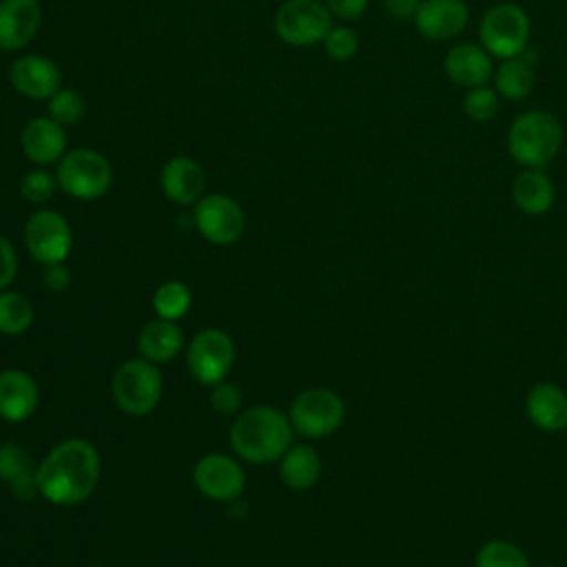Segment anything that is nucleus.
Wrapping results in <instances>:
<instances>
[{"instance_id": "nucleus-1", "label": "nucleus", "mask_w": 567, "mask_h": 567, "mask_svg": "<svg viewBox=\"0 0 567 567\" xmlns=\"http://www.w3.org/2000/svg\"><path fill=\"white\" fill-rule=\"evenodd\" d=\"M102 474L97 450L84 439L58 443L35 467L40 494L55 505H78L86 501Z\"/></svg>"}, {"instance_id": "nucleus-2", "label": "nucleus", "mask_w": 567, "mask_h": 567, "mask_svg": "<svg viewBox=\"0 0 567 567\" xmlns=\"http://www.w3.org/2000/svg\"><path fill=\"white\" fill-rule=\"evenodd\" d=\"M288 414L272 405H255L239 412L230 425V447L248 463H272L292 445Z\"/></svg>"}, {"instance_id": "nucleus-3", "label": "nucleus", "mask_w": 567, "mask_h": 567, "mask_svg": "<svg viewBox=\"0 0 567 567\" xmlns=\"http://www.w3.org/2000/svg\"><path fill=\"white\" fill-rule=\"evenodd\" d=\"M565 128L549 111H525L507 128V155L523 168H545L560 153Z\"/></svg>"}, {"instance_id": "nucleus-4", "label": "nucleus", "mask_w": 567, "mask_h": 567, "mask_svg": "<svg viewBox=\"0 0 567 567\" xmlns=\"http://www.w3.org/2000/svg\"><path fill=\"white\" fill-rule=\"evenodd\" d=\"M532 20L520 4L501 2L489 7L478 24V44L496 60L520 58L529 47Z\"/></svg>"}, {"instance_id": "nucleus-5", "label": "nucleus", "mask_w": 567, "mask_h": 567, "mask_svg": "<svg viewBox=\"0 0 567 567\" xmlns=\"http://www.w3.org/2000/svg\"><path fill=\"white\" fill-rule=\"evenodd\" d=\"M58 188L75 199H100L113 184L109 159L93 148H73L62 155L55 168Z\"/></svg>"}, {"instance_id": "nucleus-6", "label": "nucleus", "mask_w": 567, "mask_h": 567, "mask_svg": "<svg viewBox=\"0 0 567 567\" xmlns=\"http://www.w3.org/2000/svg\"><path fill=\"white\" fill-rule=\"evenodd\" d=\"M162 374L148 359L124 361L111 381L113 401L131 416L148 414L162 399Z\"/></svg>"}, {"instance_id": "nucleus-7", "label": "nucleus", "mask_w": 567, "mask_h": 567, "mask_svg": "<svg viewBox=\"0 0 567 567\" xmlns=\"http://www.w3.org/2000/svg\"><path fill=\"white\" fill-rule=\"evenodd\" d=\"M288 419L299 436L326 439L341 427L346 403L330 388H310L292 399Z\"/></svg>"}, {"instance_id": "nucleus-8", "label": "nucleus", "mask_w": 567, "mask_h": 567, "mask_svg": "<svg viewBox=\"0 0 567 567\" xmlns=\"http://www.w3.org/2000/svg\"><path fill=\"white\" fill-rule=\"evenodd\" d=\"M332 27V13L321 0H286L275 13V33L290 47L319 44Z\"/></svg>"}, {"instance_id": "nucleus-9", "label": "nucleus", "mask_w": 567, "mask_h": 567, "mask_svg": "<svg viewBox=\"0 0 567 567\" xmlns=\"http://www.w3.org/2000/svg\"><path fill=\"white\" fill-rule=\"evenodd\" d=\"M24 244L38 264H64L73 248V233L62 213L38 208L24 224Z\"/></svg>"}, {"instance_id": "nucleus-10", "label": "nucleus", "mask_w": 567, "mask_h": 567, "mask_svg": "<svg viewBox=\"0 0 567 567\" xmlns=\"http://www.w3.org/2000/svg\"><path fill=\"white\" fill-rule=\"evenodd\" d=\"M235 361L233 339L217 328H206L197 332L186 350V363L190 374L202 385H215L226 379Z\"/></svg>"}, {"instance_id": "nucleus-11", "label": "nucleus", "mask_w": 567, "mask_h": 567, "mask_svg": "<svg viewBox=\"0 0 567 567\" xmlns=\"http://www.w3.org/2000/svg\"><path fill=\"white\" fill-rule=\"evenodd\" d=\"M193 224L206 241L215 246H230L241 237L246 226V215H244V208L233 197L221 193H210L195 204Z\"/></svg>"}, {"instance_id": "nucleus-12", "label": "nucleus", "mask_w": 567, "mask_h": 567, "mask_svg": "<svg viewBox=\"0 0 567 567\" xmlns=\"http://www.w3.org/2000/svg\"><path fill=\"white\" fill-rule=\"evenodd\" d=\"M193 481L199 494L210 501H235L246 485V474L241 465L228 454H206L197 461L193 470Z\"/></svg>"}, {"instance_id": "nucleus-13", "label": "nucleus", "mask_w": 567, "mask_h": 567, "mask_svg": "<svg viewBox=\"0 0 567 567\" xmlns=\"http://www.w3.org/2000/svg\"><path fill=\"white\" fill-rule=\"evenodd\" d=\"M7 78L11 89L27 100H49L62 86V73L58 64L35 53L16 58Z\"/></svg>"}, {"instance_id": "nucleus-14", "label": "nucleus", "mask_w": 567, "mask_h": 567, "mask_svg": "<svg viewBox=\"0 0 567 567\" xmlns=\"http://www.w3.org/2000/svg\"><path fill=\"white\" fill-rule=\"evenodd\" d=\"M470 22V7L465 0H421L412 24L425 40L456 38Z\"/></svg>"}, {"instance_id": "nucleus-15", "label": "nucleus", "mask_w": 567, "mask_h": 567, "mask_svg": "<svg viewBox=\"0 0 567 567\" xmlns=\"http://www.w3.org/2000/svg\"><path fill=\"white\" fill-rule=\"evenodd\" d=\"M159 188L164 197L173 204H197L204 197L206 188L204 166L193 157L175 155L159 171Z\"/></svg>"}, {"instance_id": "nucleus-16", "label": "nucleus", "mask_w": 567, "mask_h": 567, "mask_svg": "<svg viewBox=\"0 0 567 567\" xmlns=\"http://www.w3.org/2000/svg\"><path fill=\"white\" fill-rule=\"evenodd\" d=\"M20 148L24 157L38 166H49L66 153V131L49 115L29 120L20 131Z\"/></svg>"}, {"instance_id": "nucleus-17", "label": "nucleus", "mask_w": 567, "mask_h": 567, "mask_svg": "<svg viewBox=\"0 0 567 567\" xmlns=\"http://www.w3.org/2000/svg\"><path fill=\"white\" fill-rule=\"evenodd\" d=\"M42 7L38 0H0V51H20L38 33Z\"/></svg>"}, {"instance_id": "nucleus-18", "label": "nucleus", "mask_w": 567, "mask_h": 567, "mask_svg": "<svg viewBox=\"0 0 567 567\" xmlns=\"http://www.w3.org/2000/svg\"><path fill=\"white\" fill-rule=\"evenodd\" d=\"M443 69L456 86L474 89L494 75V58L476 42H458L445 53Z\"/></svg>"}, {"instance_id": "nucleus-19", "label": "nucleus", "mask_w": 567, "mask_h": 567, "mask_svg": "<svg viewBox=\"0 0 567 567\" xmlns=\"http://www.w3.org/2000/svg\"><path fill=\"white\" fill-rule=\"evenodd\" d=\"M525 414L543 432L567 430V392L551 381H538L525 396Z\"/></svg>"}, {"instance_id": "nucleus-20", "label": "nucleus", "mask_w": 567, "mask_h": 567, "mask_svg": "<svg viewBox=\"0 0 567 567\" xmlns=\"http://www.w3.org/2000/svg\"><path fill=\"white\" fill-rule=\"evenodd\" d=\"M40 403V390L35 379L24 370L0 372V419L20 423L29 419Z\"/></svg>"}, {"instance_id": "nucleus-21", "label": "nucleus", "mask_w": 567, "mask_h": 567, "mask_svg": "<svg viewBox=\"0 0 567 567\" xmlns=\"http://www.w3.org/2000/svg\"><path fill=\"white\" fill-rule=\"evenodd\" d=\"M512 202L529 217L549 213L556 202V186L545 168H523L512 182Z\"/></svg>"}, {"instance_id": "nucleus-22", "label": "nucleus", "mask_w": 567, "mask_h": 567, "mask_svg": "<svg viewBox=\"0 0 567 567\" xmlns=\"http://www.w3.org/2000/svg\"><path fill=\"white\" fill-rule=\"evenodd\" d=\"M140 354L153 363H166L179 354L184 348L182 328L168 319H153L148 321L137 337Z\"/></svg>"}, {"instance_id": "nucleus-23", "label": "nucleus", "mask_w": 567, "mask_h": 567, "mask_svg": "<svg viewBox=\"0 0 567 567\" xmlns=\"http://www.w3.org/2000/svg\"><path fill=\"white\" fill-rule=\"evenodd\" d=\"M279 461V476L295 492L310 489L321 476V458L310 445H290Z\"/></svg>"}, {"instance_id": "nucleus-24", "label": "nucleus", "mask_w": 567, "mask_h": 567, "mask_svg": "<svg viewBox=\"0 0 567 567\" xmlns=\"http://www.w3.org/2000/svg\"><path fill=\"white\" fill-rule=\"evenodd\" d=\"M494 91L498 97L509 100V102H520L525 100L536 84L534 66L525 55L520 58H509L501 60V64L494 69Z\"/></svg>"}, {"instance_id": "nucleus-25", "label": "nucleus", "mask_w": 567, "mask_h": 567, "mask_svg": "<svg viewBox=\"0 0 567 567\" xmlns=\"http://www.w3.org/2000/svg\"><path fill=\"white\" fill-rule=\"evenodd\" d=\"M33 323V306L20 292L0 290V334L18 337Z\"/></svg>"}, {"instance_id": "nucleus-26", "label": "nucleus", "mask_w": 567, "mask_h": 567, "mask_svg": "<svg viewBox=\"0 0 567 567\" xmlns=\"http://www.w3.org/2000/svg\"><path fill=\"white\" fill-rule=\"evenodd\" d=\"M474 567H532L529 556L512 540L492 538L474 556Z\"/></svg>"}, {"instance_id": "nucleus-27", "label": "nucleus", "mask_w": 567, "mask_h": 567, "mask_svg": "<svg viewBox=\"0 0 567 567\" xmlns=\"http://www.w3.org/2000/svg\"><path fill=\"white\" fill-rule=\"evenodd\" d=\"M190 308V290L182 281H164L153 295V310L159 319L177 321Z\"/></svg>"}, {"instance_id": "nucleus-28", "label": "nucleus", "mask_w": 567, "mask_h": 567, "mask_svg": "<svg viewBox=\"0 0 567 567\" xmlns=\"http://www.w3.org/2000/svg\"><path fill=\"white\" fill-rule=\"evenodd\" d=\"M84 111H86L84 97L71 86H60L49 97V117L62 126L78 124L84 117Z\"/></svg>"}, {"instance_id": "nucleus-29", "label": "nucleus", "mask_w": 567, "mask_h": 567, "mask_svg": "<svg viewBox=\"0 0 567 567\" xmlns=\"http://www.w3.org/2000/svg\"><path fill=\"white\" fill-rule=\"evenodd\" d=\"M461 109L465 117L476 124L489 122L498 113V93L494 91V86H487V84L467 89V93L463 95Z\"/></svg>"}, {"instance_id": "nucleus-30", "label": "nucleus", "mask_w": 567, "mask_h": 567, "mask_svg": "<svg viewBox=\"0 0 567 567\" xmlns=\"http://www.w3.org/2000/svg\"><path fill=\"white\" fill-rule=\"evenodd\" d=\"M58 188V179L53 173H49L47 168H33V171H27L22 177H20V195L24 202L29 204H47L53 193Z\"/></svg>"}, {"instance_id": "nucleus-31", "label": "nucleus", "mask_w": 567, "mask_h": 567, "mask_svg": "<svg viewBox=\"0 0 567 567\" xmlns=\"http://www.w3.org/2000/svg\"><path fill=\"white\" fill-rule=\"evenodd\" d=\"M321 44H323L326 55L334 62H348L359 53V35L354 29H350L346 24L332 27Z\"/></svg>"}, {"instance_id": "nucleus-32", "label": "nucleus", "mask_w": 567, "mask_h": 567, "mask_svg": "<svg viewBox=\"0 0 567 567\" xmlns=\"http://www.w3.org/2000/svg\"><path fill=\"white\" fill-rule=\"evenodd\" d=\"M31 461L27 452L18 443H2L0 445V481L13 485L16 481L33 474Z\"/></svg>"}, {"instance_id": "nucleus-33", "label": "nucleus", "mask_w": 567, "mask_h": 567, "mask_svg": "<svg viewBox=\"0 0 567 567\" xmlns=\"http://www.w3.org/2000/svg\"><path fill=\"white\" fill-rule=\"evenodd\" d=\"M210 403L215 408V412L219 414H237L239 405H241V392L237 385L228 383V381H219L215 385H210Z\"/></svg>"}, {"instance_id": "nucleus-34", "label": "nucleus", "mask_w": 567, "mask_h": 567, "mask_svg": "<svg viewBox=\"0 0 567 567\" xmlns=\"http://www.w3.org/2000/svg\"><path fill=\"white\" fill-rule=\"evenodd\" d=\"M18 275V257L7 237L0 235V290H4Z\"/></svg>"}, {"instance_id": "nucleus-35", "label": "nucleus", "mask_w": 567, "mask_h": 567, "mask_svg": "<svg viewBox=\"0 0 567 567\" xmlns=\"http://www.w3.org/2000/svg\"><path fill=\"white\" fill-rule=\"evenodd\" d=\"M326 7L330 9L332 18L339 20H359L365 9H368V0H323Z\"/></svg>"}, {"instance_id": "nucleus-36", "label": "nucleus", "mask_w": 567, "mask_h": 567, "mask_svg": "<svg viewBox=\"0 0 567 567\" xmlns=\"http://www.w3.org/2000/svg\"><path fill=\"white\" fill-rule=\"evenodd\" d=\"M421 0H383V9L390 18L399 22H408L414 18Z\"/></svg>"}, {"instance_id": "nucleus-37", "label": "nucleus", "mask_w": 567, "mask_h": 567, "mask_svg": "<svg viewBox=\"0 0 567 567\" xmlns=\"http://www.w3.org/2000/svg\"><path fill=\"white\" fill-rule=\"evenodd\" d=\"M71 284V272L64 264H51L47 266V272H44V286L53 292H62L66 290Z\"/></svg>"}, {"instance_id": "nucleus-38", "label": "nucleus", "mask_w": 567, "mask_h": 567, "mask_svg": "<svg viewBox=\"0 0 567 567\" xmlns=\"http://www.w3.org/2000/svg\"><path fill=\"white\" fill-rule=\"evenodd\" d=\"M540 567H558V565H551V563H545V565H540Z\"/></svg>"}]
</instances>
